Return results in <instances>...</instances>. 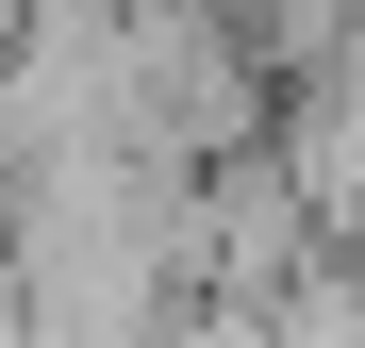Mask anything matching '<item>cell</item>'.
<instances>
[{
	"label": "cell",
	"instance_id": "obj_1",
	"mask_svg": "<svg viewBox=\"0 0 365 348\" xmlns=\"http://www.w3.org/2000/svg\"><path fill=\"white\" fill-rule=\"evenodd\" d=\"M150 348H282V332H266V315H250V299H182V315H166V332H150Z\"/></svg>",
	"mask_w": 365,
	"mask_h": 348
}]
</instances>
